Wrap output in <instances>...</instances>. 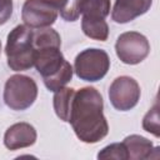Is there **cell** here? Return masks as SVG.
Instances as JSON below:
<instances>
[{
    "label": "cell",
    "mask_w": 160,
    "mask_h": 160,
    "mask_svg": "<svg viewBox=\"0 0 160 160\" xmlns=\"http://www.w3.org/2000/svg\"><path fill=\"white\" fill-rule=\"evenodd\" d=\"M102 109V96L95 88L85 86L75 91L69 122L79 140L95 144L108 135L109 125Z\"/></svg>",
    "instance_id": "obj_1"
},
{
    "label": "cell",
    "mask_w": 160,
    "mask_h": 160,
    "mask_svg": "<svg viewBox=\"0 0 160 160\" xmlns=\"http://www.w3.org/2000/svg\"><path fill=\"white\" fill-rule=\"evenodd\" d=\"M34 65L49 91H58L72 79V66L65 60L60 48L38 49Z\"/></svg>",
    "instance_id": "obj_2"
},
{
    "label": "cell",
    "mask_w": 160,
    "mask_h": 160,
    "mask_svg": "<svg viewBox=\"0 0 160 160\" xmlns=\"http://www.w3.org/2000/svg\"><path fill=\"white\" fill-rule=\"evenodd\" d=\"M35 51L31 28L26 25H18L9 32L5 54L8 65L11 70L24 71L32 68Z\"/></svg>",
    "instance_id": "obj_3"
},
{
    "label": "cell",
    "mask_w": 160,
    "mask_h": 160,
    "mask_svg": "<svg viewBox=\"0 0 160 160\" xmlns=\"http://www.w3.org/2000/svg\"><path fill=\"white\" fill-rule=\"evenodd\" d=\"M38 98V85L26 75L10 76L4 86V101L11 110L21 111L29 109Z\"/></svg>",
    "instance_id": "obj_4"
},
{
    "label": "cell",
    "mask_w": 160,
    "mask_h": 160,
    "mask_svg": "<svg viewBox=\"0 0 160 160\" xmlns=\"http://www.w3.org/2000/svg\"><path fill=\"white\" fill-rule=\"evenodd\" d=\"M110 69V58L102 49L90 48L75 58L74 71L80 80L95 82L101 80Z\"/></svg>",
    "instance_id": "obj_5"
},
{
    "label": "cell",
    "mask_w": 160,
    "mask_h": 160,
    "mask_svg": "<svg viewBox=\"0 0 160 160\" xmlns=\"http://www.w3.org/2000/svg\"><path fill=\"white\" fill-rule=\"evenodd\" d=\"M115 51L121 62L136 65L150 52V44L146 36L138 31H126L119 35L115 42Z\"/></svg>",
    "instance_id": "obj_6"
},
{
    "label": "cell",
    "mask_w": 160,
    "mask_h": 160,
    "mask_svg": "<svg viewBox=\"0 0 160 160\" xmlns=\"http://www.w3.org/2000/svg\"><path fill=\"white\" fill-rule=\"evenodd\" d=\"M140 86L131 76L116 78L109 88V100L119 111H128L135 108L140 100Z\"/></svg>",
    "instance_id": "obj_7"
},
{
    "label": "cell",
    "mask_w": 160,
    "mask_h": 160,
    "mask_svg": "<svg viewBox=\"0 0 160 160\" xmlns=\"http://www.w3.org/2000/svg\"><path fill=\"white\" fill-rule=\"evenodd\" d=\"M21 19L31 29L49 28L58 19V9L49 0H25Z\"/></svg>",
    "instance_id": "obj_8"
},
{
    "label": "cell",
    "mask_w": 160,
    "mask_h": 160,
    "mask_svg": "<svg viewBox=\"0 0 160 160\" xmlns=\"http://www.w3.org/2000/svg\"><path fill=\"white\" fill-rule=\"evenodd\" d=\"M36 130L29 122L12 124L4 135V145L9 150H19L29 148L36 141Z\"/></svg>",
    "instance_id": "obj_9"
},
{
    "label": "cell",
    "mask_w": 160,
    "mask_h": 160,
    "mask_svg": "<svg viewBox=\"0 0 160 160\" xmlns=\"http://www.w3.org/2000/svg\"><path fill=\"white\" fill-rule=\"evenodd\" d=\"M152 0H115L111 19L118 24H126L148 12Z\"/></svg>",
    "instance_id": "obj_10"
},
{
    "label": "cell",
    "mask_w": 160,
    "mask_h": 160,
    "mask_svg": "<svg viewBox=\"0 0 160 160\" xmlns=\"http://www.w3.org/2000/svg\"><path fill=\"white\" fill-rule=\"evenodd\" d=\"M122 145L125 146L128 159L131 160H140V159H149L152 158V151L158 150L159 148H154L152 142L140 135L132 134L126 136L122 140Z\"/></svg>",
    "instance_id": "obj_11"
},
{
    "label": "cell",
    "mask_w": 160,
    "mask_h": 160,
    "mask_svg": "<svg viewBox=\"0 0 160 160\" xmlns=\"http://www.w3.org/2000/svg\"><path fill=\"white\" fill-rule=\"evenodd\" d=\"M75 96V89L72 88H61L58 91H55L54 99H52V105L55 114L58 118L62 121L69 122L70 114H71V106Z\"/></svg>",
    "instance_id": "obj_12"
},
{
    "label": "cell",
    "mask_w": 160,
    "mask_h": 160,
    "mask_svg": "<svg viewBox=\"0 0 160 160\" xmlns=\"http://www.w3.org/2000/svg\"><path fill=\"white\" fill-rule=\"evenodd\" d=\"M81 29L82 32L92 39L99 41H106L109 36V26L105 19H81Z\"/></svg>",
    "instance_id": "obj_13"
},
{
    "label": "cell",
    "mask_w": 160,
    "mask_h": 160,
    "mask_svg": "<svg viewBox=\"0 0 160 160\" xmlns=\"http://www.w3.org/2000/svg\"><path fill=\"white\" fill-rule=\"evenodd\" d=\"M80 14L86 19H105L110 14V0H81Z\"/></svg>",
    "instance_id": "obj_14"
},
{
    "label": "cell",
    "mask_w": 160,
    "mask_h": 160,
    "mask_svg": "<svg viewBox=\"0 0 160 160\" xmlns=\"http://www.w3.org/2000/svg\"><path fill=\"white\" fill-rule=\"evenodd\" d=\"M32 42L35 50L42 48H60L61 39L56 30L49 28H40L32 31Z\"/></svg>",
    "instance_id": "obj_15"
},
{
    "label": "cell",
    "mask_w": 160,
    "mask_h": 160,
    "mask_svg": "<svg viewBox=\"0 0 160 160\" xmlns=\"http://www.w3.org/2000/svg\"><path fill=\"white\" fill-rule=\"evenodd\" d=\"M52 4L65 21H75L80 16L81 0H54Z\"/></svg>",
    "instance_id": "obj_16"
},
{
    "label": "cell",
    "mask_w": 160,
    "mask_h": 160,
    "mask_svg": "<svg viewBox=\"0 0 160 160\" xmlns=\"http://www.w3.org/2000/svg\"><path fill=\"white\" fill-rule=\"evenodd\" d=\"M142 129L148 132H151L154 136L159 138V106L158 101L152 105V108L146 112L142 119Z\"/></svg>",
    "instance_id": "obj_17"
},
{
    "label": "cell",
    "mask_w": 160,
    "mask_h": 160,
    "mask_svg": "<svg viewBox=\"0 0 160 160\" xmlns=\"http://www.w3.org/2000/svg\"><path fill=\"white\" fill-rule=\"evenodd\" d=\"M98 159H116V160H128V154L122 142H115L105 146L98 154Z\"/></svg>",
    "instance_id": "obj_18"
},
{
    "label": "cell",
    "mask_w": 160,
    "mask_h": 160,
    "mask_svg": "<svg viewBox=\"0 0 160 160\" xmlns=\"http://www.w3.org/2000/svg\"><path fill=\"white\" fill-rule=\"evenodd\" d=\"M12 15V0H0V25L9 21Z\"/></svg>",
    "instance_id": "obj_19"
},
{
    "label": "cell",
    "mask_w": 160,
    "mask_h": 160,
    "mask_svg": "<svg viewBox=\"0 0 160 160\" xmlns=\"http://www.w3.org/2000/svg\"><path fill=\"white\" fill-rule=\"evenodd\" d=\"M0 54H1V42H0Z\"/></svg>",
    "instance_id": "obj_20"
},
{
    "label": "cell",
    "mask_w": 160,
    "mask_h": 160,
    "mask_svg": "<svg viewBox=\"0 0 160 160\" xmlns=\"http://www.w3.org/2000/svg\"><path fill=\"white\" fill-rule=\"evenodd\" d=\"M49 1H50V2H52V1H54V0H49Z\"/></svg>",
    "instance_id": "obj_21"
}]
</instances>
